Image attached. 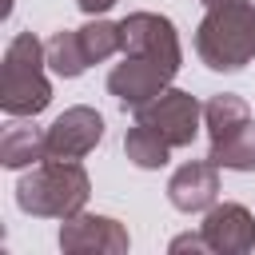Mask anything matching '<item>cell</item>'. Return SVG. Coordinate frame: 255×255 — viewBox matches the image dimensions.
<instances>
[{
    "label": "cell",
    "mask_w": 255,
    "mask_h": 255,
    "mask_svg": "<svg viewBox=\"0 0 255 255\" xmlns=\"http://www.w3.org/2000/svg\"><path fill=\"white\" fill-rule=\"evenodd\" d=\"M92 195V179L76 159H40L28 175L16 183V203L20 211L36 219H72L84 211Z\"/></svg>",
    "instance_id": "obj_1"
},
{
    "label": "cell",
    "mask_w": 255,
    "mask_h": 255,
    "mask_svg": "<svg viewBox=\"0 0 255 255\" xmlns=\"http://www.w3.org/2000/svg\"><path fill=\"white\" fill-rule=\"evenodd\" d=\"M195 52L215 72H239L255 60V4L215 0L195 32Z\"/></svg>",
    "instance_id": "obj_2"
},
{
    "label": "cell",
    "mask_w": 255,
    "mask_h": 255,
    "mask_svg": "<svg viewBox=\"0 0 255 255\" xmlns=\"http://www.w3.org/2000/svg\"><path fill=\"white\" fill-rule=\"evenodd\" d=\"M48 52L32 32H16L4 48V68H0V108L16 120L40 116L52 104V84L44 76Z\"/></svg>",
    "instance_id": "obj_3"
},
{
    "label": "cell",
    "mask_w": 255,
    "mask_h": 255,
    "mask_svg": "<svg viewBox=\"0 0 255 255\" xmlns=\"http://www.w3.org/2000/svg\"><path fill=\"white\" fill-rule=\"evenodd\" d=\"M124 28V56H139L155 68H163L171 80L183 64V48H179V36H175V24L159 12H131L120 20Z\"/></svg>",
    "instance_id": "obj_4"
},
{
    "label": "cell",
    "mask_w": 255,
    "mask_h": 255,
    "mask_svg": "<svg viewBox=\"0 0 255 255\" xmlns=\"http://www.w3.org/2000/svg\"><path fill=\"white\" fill-rule=\"evenodd\" d=\"M199 120H203V108L183 88H163L151 104H143L135 112V124L155 128L171 147H187L195 139V131H199Z\"/></svg>",
    "instance_id": "obj_5"
},
{
    "label": "cell",
    "mask_w": 255,
    "mask_h": 255,
    "mask_svg": "<svg viewBox=\"0 0 255 255\" xmlns=\"http://www.w3.org/2000/svg\"><path fill=\"white\" fill-rule=\"evenodd\" d=\"M60 247L68 255H92V251H100V255H124L131 247V239H128V227L120 219L80 211V215H72V219L60 223Z\"/></svg>",
    "instance_id": "obj_6"
},
{
    "label": "cell",
    "mask_w": 255,
    "mask_h": 255,
    "mask_svg": "<svg viewBox=\"0 0 255 255\" xmlns=\"http://www.w3.org/2000/svg\"><path fill=\"white\" fill-rule=\"evenodd\" d=\"M104 139V116L96 108H68L52 120L48 128V155L52 159H84L88 151H96V143Z\"/></svg>",
    "instance_id": "obj_7"
},
{
    "label": "cell",
    "mask_w": 255,
    "mask_h": 255,
    "mask_svg": "<svg viewBox=\"0 0 255 255\" xmlns=\"http://www.w3.org/2000/svg\"><path fill=\"white\" fill-rule=\"evenodd\" d=\"M199 231L215 255H247L255 247V215L243 203H211Z\"/></svg>",
    "instance_id": "obj_8"
},
{
    "label": "cell",
    "mask_w": 255,
    "mask_h": 255,
    "mask_svg": "<svg viewBox=\"0 0 255 255\" xmlns=\"http://www.w3.org/2000/svg\"><path fill=\"white\" fill-rule=\"evenodd\" d=\"M167 84H171V76L163 68L139 60V56H124V64H116L112 76H108V92L116 96L120 108H131V112H139L143 104H151Z\"/></svg>",
    "instance_id": "obj_9"
},
{
    "label": "cell",
    "mask_w": 255,
    "mask_h": 255,
    "mask_svg": "<svg viewBox=\"0 0 255 255\" xmlns=\"http://www.w3.org/2000/svg\"><path fill=\"white\" fill-rule=\"evenodd\" d=\"M219 195V167L211 159H191L167 179V199L175 211H207Z\"/></svg>",
    "instance_id": "obj_10"
},
{
    "label": "cell",
    "mask_w": 255,
    "mask_h": 255,
    "mask_svg": "<svg viewBox=\"0 0 255 255\" xmlns=\"http://www.w3.org/2000/svg\"><path fill=\"white\" fill-rule=\"evenodd\" d=\"M40 159H48V131L32 128V124H12L0 135V163L4 167H36Z\"/></svg>",
    "instance_id": "obj_11"
},
{
    "label": "cell",
    "mask_w": 255,
    "mask_h": 255,
    "mask_svg": "<svg viewBox=\"0 0 255 255\" xmlns=\"http://www.w3.org/2000/svg\"><path fill=\"white\" fill-rule=\"evenodd\" d=\"M247 124H251V108L239 96H231V92H219V96H211L203 104V128H207L211 143H223L227 135H235Z\"/></svg>",
    "instance_id": "obj_12"
},
{
    "label": "cell",
    "mask_w": 255,
    "mask_h": 255,
    "mask_svg": "<svg viewBox=\"0 0 255 255\" xmlns=\"http://www.w3.org/2000/svg\"><path fill=\"white\" fill-rule=\"evenodd\" d=\"M44 52H48V68H52L56 76H64V80H76V76L88 72V52H84L76 28L52 32V40L44 44Z\"/></svg>",
    "instance_id": "obj_13"
},
{
    "label": "cell",
    "mask_w": 255,
    "mask_h": 255,
    "mask_svg": "<svg viewBox=\"0 0 255 255\" xmlns=\"http://www.w3.org/2000/svg\"><path fill=\"white\" fill-rule=\"evenodd\" d=\"M124 151H128V159L135 163V167H143V171H155V167H163L167 163V155H171V143L155 131V128H147V124H135L128 135H124Z\"/></svg>",
    "instance_id": "obj_14"
},
{
    "label": "cell",
    "mask_w": 255,
    "mask_h": 255,
    "mask_svg": "<svg viewBox=\"0 0 255 255\" xmlns=\"http://www.w3.org/2000/svg\"><path fill=\"white\" fill-rule=\"evenodd\" d=\"M207 159L215 167H227V171H255V124L239 128L223 143H211V155Z\"/></svg>",
    "instance_id": "obj_15"
},
{
    "label": "cell",
    "mask_w": 255,
    "mask_h": 255,
    "mask_svg": "<svg viewBox=\"0 0 255 255\" xmlns=\"http://www.w3.org/2000/svg\"><path fill=\"white\" fill-rule=\"evenodd\" d=\"M80 32V44H84V52H88V64H104L108 56H116V52H124V28L120 24H112V20H92V24H84V28H76Z\"/></svg>",
    "instance_id": "obj_16"
},
{
    "label": "cell",
    "mask_w": 255,
    "mask_h": 255,
    "mask_svg": "<svg viewBox=\"0 0 255 255\" xmlns=\"http://www.w3.org/2000/svg\"><path fill=\"white\" fill-rule=\"evenodd\" d=\"M171 251H207V239H203V231L179 235V239H171Z\"/></svg>",
    "instance_id": "obj_17"
},
{
    "label": "cell",
    "mask_w": 255,
    "mask_h": 255,
    "mask_svg": "<svg viewBox=\"0 0 255 255\" xmlns=\"http://www.w3.org/2000/svg\"><path fill=\"white\" fill-rule=\"evenodd\" d=\"M76 4H80V12H84V16H104V12H108V8H116L120 0H76Z\"/></svg>",
    "instance_id": "obj_18"
},
{
    "label": "cell",
    "mask_w": 255,
    "mask_h": 255,
    "mask_svg": "<svg viewBox=\"0 0 255 255\" xmlns=\"http://www.w3.org/2000/svg\"><path fill=\"white\" fill-rule=\"evenodd\" d=\"M199 4H215V0H199Z\"/></svg>",
    "instance_id": "obj_19"
}]
</instances>
